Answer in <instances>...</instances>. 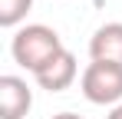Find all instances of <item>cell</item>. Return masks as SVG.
Wrapping results in <instances>:
<instances>
[{"label":"cell","mask_w":122,"mask_h":119,"mask_svg":"<svg viewBox=\"0 0 122 119\" xmlns=\"http://www.w3.org/2000/svg\"><path fill=\"white\" fill-rule=\"evenodd\" d=\"M79 89L92 106H119L122 103V63H89L79 76Z\"/></svg>","instance_id":"obj_2"},{"label":"cell","mask_w":122,"mask_h":119,"mask_svg":"<svg viewBox=\"0 0 122 119\" xmlns=\"http://www.w3.org/2000/svg\"><path fill=\"white\" fill-rule=\"evenodd\" d=\"M53 119H82V116H76V113H56Z\"/></svg>","instance_id":"obj_8"},{"label":"cell","mask_w":122,"mask_h":119,"mask_svg":"<svg viewBox=\"0 0 122 119\" xmlns=\"http://www.w3.org/2000/svg\"><path fill=\"white\" fill-rule=\"evenodd\" d=\"M33 106V89L23 76H0V119H23Z\"/></svg>","instance_id":"obj_4"},{"label":"cell","mask_w":122,"mask_h":119,"mask_svg":"<svg viewBox=\"0 0 122 119\" xmlns=\"http://www.w3.org/2000/svg\"><path fill=\"white\" fill-rule=\"evenodd\" d=\"M106 119H122V103H119V106H112V109H109V116H106Z\"/></svg>","instance_id":"obj_7"},{"label":"cell","mask_w":122,"mask_h":119,"mask_svg":"<svg viewBox=\"0 0 122 119\" xmlns=\"http://www.w3.org/2000/svg\"><path fill=\"white\" fill-rule=\"evenodd\" d=\"M89 56L96 63H122V23H102L89 40Z\"/></svg>","instance_id":"obj_5"},{"label":"cell","mask_w":122,"mask_h":119,"mask_svg":"<svg viewBox=\"0 0 122 119\" xmlns=\"http://www.w3.org/2000/svg\"><path fill=\"white\" fill-rule=\"evenodd\" d=\"M30 10H33V0H0V27L7 30L20 27Z\"/></svg>","instance_id":"obj_6"},{"label":"cell","mask_w":122,"mask_h":119,"mask_svg":"<svg viewBox=\"0 0 122 119\" xmlns=\"http://www.w3.org/2000/svg\"><path fill=\"white\" fill-rule=\"evenodd\" d=\"M76 76H79V66H76V56H73L69 50L56 53L40 73H33L36 86L46 89V93H63V89H69V86L76 83Z\"/></svg>","instance_id":"obj_3"},{"label":"cell","mask_w":122,"mask_h":119,"mask_svg":"<svg viewBox=\"0 0 122 119\" xmlns=\"http://www.w3.org/2000/svg\"><path fill=\"white\" fill-rule=\"evenodd\" d=\"M66 46H63L60 33L53 30V27H46V23H26L20 27L13 40H10V53L13 60L20 63L23 70H30V73H40L43 66L50 63V60L63 53Z\"/></svg>","instance_id":"obj_1"}]
</instances>
